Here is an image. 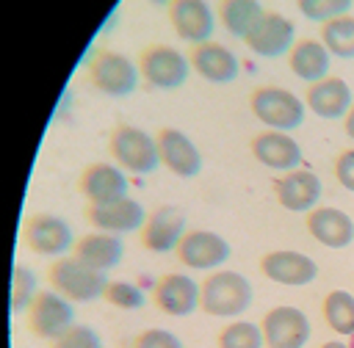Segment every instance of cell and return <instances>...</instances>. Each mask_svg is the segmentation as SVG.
<instances>
[{
  "label": "cell",
  "mask_w": 354,
  "mask_h": 348,
  "mask_svg": "<svg viewBox=\"0 0 354 348\" xmlns=\"http://www.w3.org/2000/svg\"><path fill=\"white\" fill-rule=\"evenodd\" d=\"M252 304V284L238 271H210L199 282V309L213 318H238Z\"/></svg>",
  "instance_id": "obj_1"
},
{
  "label": "cell",
  "mask_w": 354,
  "mask_h": 348,
  "mask_svg": "<svg viewBox=\"0 0 354 348\" xmlns=\"http://www.w3.org/2000/svg\"><path fill=\"white\" fill-rule=\"evenodd\" d=\"M108 155L113 157V163L122 171H133V174H152L160 166L155 135H149L147 130L127 124V122H122L111 130Z\"/></svg>",
  "instance_id": "obj_2"
},
{
  "label": "cell",
  "mask_w": 354,
  "mask_h": 348,
  "mask_svg": "<svg viewBox=\"0 0 354 348\" xmlns=\"http://www.w3.org/2000/svg\"><path fill=\"white\" fill-rule=\"evenodd\" d=\"M47 282H50V290L61 293L66 301L86 304V301L102 298V290L108 284V276L102 271L88 268L77 257L64 254V257H55L53 265L47 268Z\"/></svg>",
  "instance_id": "obj_3"
},
{
  "label": "cell",
  "mask_w": 354,
  "mask_h": 348,
  "mask_svg": "<svg viewBox=\"0 0 354 348\" xmlns=\"http://www.w3.org/2000/svg\"><path fill=\"white\" fill-rule=\"evenodd\" d=\"M249 110L257 122H263L268 130L290 133L301 127L307 105L282 86H257L249 94Z\"/></svg>",
  "instance_id": "obj_4"
},
{
  "label": "cell",
  "mask_w": 354,
  "mask_h": 348,
  "mask_svg": "<svg viewBox=\"0 0 354 348\" xmlns=\"http://www.w3.org/2000/svg\"><path fill=\"white\" fill-rule=\"evenodd\" d=\"M188 55L169 44H147L138 52V75L147 86L160 91H174L188 80Z\"/></svg>",
  "instance_id": "obj_5"
},
{
  "label": "cell",
  "mask_w": 354,
  "mask_h": 348,
  "mask_svg": "<svg viewBox=\"0 0 354 348\" xmlns=\"http://www.w3.org/2000/svg\"><path fill=\"white\" fill-rule=\"evenodd\" d=\"M138 64L116 50H97L88 61V80L108 97H127L138 86Z\"/></svg>",
  "instance_id": "obj_6"
},
{
  "label": "cell",
  "mask_w": 354,
  "mask_h": 348,
  "mask_svg": "<svg viewBox=\"0 0 354 348\" xmlns=\"http://www.w3.org/2000/svg\"><path fill=\"white\" fill-rule=\"evenodd\" d=\"M25 323L33 337L39 340H55L75 323V309L72 301H66L55 290H39L30 307L25 309Z\"/></svg>",
  "instance_id": "obj_7"
},
{
  "label": "cell",
  "mask_w": 354,
  "mask_h": 348,
  "mask_svg": "<svg viewBox=\"0 0 354 348\" xmlns=\"http://www.w3.org/2000/svg\"><path fill=\"white\" fill-rule=\"evenodd\" d=\"M22 243L39 257H64L75 246V238L61 215L33 213L22 224Z\"/></svg>",
  "instance_id": "obj_8"
},
{
  "label": "cell",
  "mask_w": 354,
  "mask_h": 348,
  "mask_svg": "<svg viewBox=\"0 0 354 348\" xmlns=\"http://www.w3.org/2000/svg\"><path fill=\"white\" fill-rule=\"evenodd\" d=\"M180 265L194 271H218L230 260V243L210 229H185L174 249Z\"/></svg>",
  "instance_id": "obj_9"
},
{
  "label": "cell",
  "mask_w": 354,
  "mask_h": 348,
  "mask_svg": "<svg viewBox=\"0 0 354 348\" xmlns=\"http://www.w3.org/2000/svg\"><path fill=\"white\" fill-rule=\"evenodd\" d=\"M263 345L266 348H301L310 340V320L296 307H271L263 320Z\"/></svg>",
  "instance_id": "obj_10"
},
{
  "label": "cell",
  "mask_w": 354,
  "mask_h": 348,
  "mask_svg": "<svg viewBox=\"0 0 354 348\" xmlns=\"http://www.w3.org/2000/svg\"><path fill=\"white\" fill-rule=\"evenodd\" d=\"M243 44L260 58H279L296 44V28L279 11H263L257 25L249 30Z\"/></svg>",
  "instance_id": "obj_11"
},
{
  "label": "cell",
  "mask_w": 354,
  "mask_h": 348,
  "mask_svg": "<svg viewBox=\"0 0 354 348\" xmlns=\"http://www.w3.org/2000/svg\"><path fill=\"white\" fill-rule=\"evenodd\" d=\"M183 235H185V215L174 204H160V207L149 210L144 226L138 229L141 246L155 254L174 251Z\"/></svg>",
  "instance_id": "obj_12"
},
{
  "label": "cell",
  "mask_w": 354,
  "mask_h": 348,
  "mask_svg": "<svg viewBox=\"0 0 354 348\" xmlns=\"http://www.w3.org/2000/svg\"><path fill=\"white\" fill-rule=\"evenodd\" d=\"M155 144H158V157L160 166H166L171 174L191 180L202 171V155L196 149V144L177 127H160L155 133Z\"/></svg>",
  "instance_id": "obj_13"
},
{
  "label": "cell",
  "mask_w": 354,
  "mask_h": 348,
  "mask_svg": "<svg viewBox=\"0 0 354 348\" xmlns=\"http://www.w3.org/2000/svg\"><path fill=\"white\" fill-rule=\"evenodd\" d=\"M127 188H130V182H127L124 171L105 160L88 163L77 177V191L88 204H108V202L124 199Z\"/></svg>",
  "instance_id": "obj_14"
},
{
  "label": "cell",
  "mask_w": 354,
  "mask_h": 348,
  "mask_svg": "<svg viewBox=\"0 0 354 348\" xmlns=\"http://www.w3.org/2000/svg\"><path fill=\"white\" fill-rule=\"evenodd\" d=\"M83 215L97 232H111V235L136 232L147 221V210L141 207V202H136L130 196L108 202V204H86Z\"/></svg>",
  "instance_id": "obj_15"
},
{
  "label": "cell",
  "mask_w": 354,
  "mask_h": 348,
  "mask_svg": "<svg viewBox=\"0 0 354 348\" xmlns=\"http://www.w3.org/2000/svg\"><path fill=\"white\" fill-rule=\"evenodd\" d=\"M260 273L277 284L288 287H301L310 284L318 276V265L313 257L293 251V249H277L260 257Z\"/></svg>",
  "instance_id": "obj_16"
},
{
  "label": "cell",
  "mask_w": 354,
  "mask_h": 348,
  "mask_svg": "<svg viewBox=\"0 0 354 348\" xmlns=\"http://www.w3.org/2000/svg\"><path fill=\"white\" fill-rule=\"evenodd\" d=\"M169 22L174 28V33L194 44L210 41L213 30H216V14L205 0H171L169 3Z\"/></svg>",
  "instance_id": "obj_17"
},
{
  "label": "cell",
  "mask_w": 354,
  "mask_h": 348,
  "mask_svg": "<svg viewBox=\"0 0 354 348\" xmlns=\"http://www.w3.org/2000/svg\"><path fill=\"white\" fill-rule=\"evenodd\" d=\"M271 188H274L279 207L290 213H310L321 199V180L310 168L285 171L271 182Z\"/></svg>",
  "instance_id": "obj_18"
},
{
  "label": "cell",
  "mask_w": 354,
  "mask_h": 348,
  "mask_svg": "<svg viewBox=\"0 0 354 348\" xmlns=\"http://www.w3.org/2000/svg\"><path fill=\"white\" fill-rule=\"evenodd\" d=\"M152 304L171 318H185L199 309V282L188 273H163L152 287Z\"/></svg>",
  "instance_id": "obj_19"
},
{
  "label": "cell",
  "mask_w": 354,
  "mask_h": 348,
  "mask_svg": "<svg viewBox=\"0 0 354 348\" xmlns=\"http://www.w3.org/2000/svg\"><path fill=\"white\" fill-rule=\"evenodd\" d=\"M249 152L257 163H263L266 168H277L282 174L301 166V146L296 144V138H290L288 133H279V130H263V133L252 135Z\"/></svg>",
  "instance_id": "obj_20"
},
{
  "label": "cell",
  "mask_w": 354,
  "mask_h": 348,
  "mask_svg": "<svg viewBox=\"0 0 354 348\" xmlns=\"http://www.w3.org/2000/svg\"><path fill=\"white\" fill-rule=\"evenodd\" d=\"M188 64L207 83H232L238 77V69H241L235 52L230 47L213 41V39L202 41V44H194L191 52H188Z\"/></svg>",
  "instance_id": "obj_21"
},
{
  "label": "cell",
  "mask_w": 354,
  "mask_h": 348,
  "mask_svg": "<svg viewBox=\"0 0 354 348\" xmlns=\"http://www.w3.org/2000/svg\"><path fill=\"white\" fill-rule=\"evenodd\" d=\"M304 105L321 116V119H340L351 110V88L343 77H324L318 83H310L307 91H304Z\"/></svg>",
  "instance_id": "obj_22"
},
{
  "label": "cell",
  "mask_w": 354,
  "mask_h": 348,
  "mask_svg": "<svg viewBox=\"0 0 354 348\" xmlns=\"http://www.w3.org/2000/svg\"><path fill=\"white\" fill-rule=\"evenodd\" d=\"M307 232L329 249H346L354 240V221L337 207H313L304 218Z\"/></svg>",
  "instance_id": "obj_23"
},
{
  "label": "cell",
  "mask_w": 354,
  "mask_h": 348,
  "mask_svg": "<svg viewBox=\"0 0 354 348\" xmlns=\"http://www.w3.org/2000/svg\"><path fill=\"white\" fill-rule=\"evenodd\" d=\"M122 254H124V246H122V238L119 235H111V232H88V235H80L72 246V257H77L80 262H86L88 268L94 271H111L122 262Z\"/></svg>",
  "instance_id": "obj_24"
},
{
  "label": "cell",
  "mask_w": 354,
  "mask_h": 348,
  "mask_svg": "<svg viewBox=\"0 0 354 348\" xmlns=\"http://www.w3.org/2000/svg\"><path fill=\"white\" fill-rule=\"evenodd\" d=\"M288 66L299 80L318 83L329 77V52L321 39H299L288 52Z\"/></svg>",
  "instance_id": "obj_25"
},
{
  "label": "cell",
  "mask_w": 354,
  "mask_h": 348,
  "mask_svg": "<svg viewBox=\"0 0 354 348\" xmlns=\"http://www.w3.org/2000/svg\"><path fill=\"white\" fill-rule=\"evenodd\" d=\"M263 6L257 0H221L218 3V22L224 25V30L235 39H246L249 30L257 25V19L263 17Z\"/></svg>",
  "instance_id": "obj_26"
},
{
  "label": "cell",
  "mask_w": 354,
  "mask_h": 348,
  "mask_svg": "<svg viewBox=\"0 0 354 348\" xmlns=\"http://www.w3.org/2000/svg\"><path fill=\"white\" fill-rule=\"evenodd\" d=\"M321 315L335 334H343V337L354 334V296L351 293H346V290L326 293V298L321 304Z\"/></svg>",
  "instance_id": "obj_27"
},
{
  "label": "cell",
  "mask_w": 354,
  "mask_h": 348,
  "mask_svg": "<svg viewBox=\"0 0 354 348\" xmlns=\"http://www.w3.org/2000/svg\"><path fill=\"white\" fill-rule=\"evenodd\" d=\"M321 44L329 55L337 58H354V17L340 14L329 22H321Z\"/></svg>",
  "instance_id": "obj_28"
},
{
  "label": "cell",
  "mask_w": 354,
  "mask_h": 348,
  "mask_svg": "<svg viewBox=\"0 0 354 348\" xmlns=\"http://www.w3.org/2000/svg\"><path fill=\"white\" fill-rule=\"evenodd\" d=\"M216 348H263V331L252 320H232L216 334Z\"/></svg>",
  "instance_id": "obj_29"
},
{
  "label": "cell",
  "mask_w": 354,
  "mask_h": 348,
  "mask_svg": "<svg viewBox=\"0 0 354 348\" xmlns=\"http://www.w3.org/2000/svg\"><path fill=\"white\" fill-rule=\"evenodd\" d=\"M36 273L28 265H14L11 268V290H8V307L11 312H25L30 301L36 298Z\"/></svg>",
  "instance_id": "obj_30"
},
{
  "label": "cell",
  "mask_w": 354,
  "mask_h": 348,
  "mask_svg": "<svg viewBox=\"0 0 354 348\" xmlns=\"http://www.w3.org/2000/svg\"><path fill=\"white\" fill-rule=\"evenodd\" d=\"M102 301H108L116 309H141L147 296L138 284L124 282V279H108L105 290H102Z\"/></svg>",
  "instance_id": "obj_31"
},
{
  "label": "cell",
  "mask_w": 354,
  "mask_h": 348,
  "mask_svg": "<svg viewBox=\"0 0 354 348\" xmlns=\"http://www.w3.org/2000/svg\"><path fill=\"white\" fill-rule=\"evenodd\" d=\"M299 11L313 22H329L351 11V0H299Z\"/></svg>",
  "instance_id": "obj_32"
},
{
  "label": "cell",
  "mask_w": 354,
  "mask_h": 348,
  "mask_svg": "<svg viewBox=\"0 0 354 348\" xmlns=\"http://www.w3.org/2000/svg\"><path fill=\"white\" fill-rule=\"evenodd\" d=\"M50 348H102L100 334L86 323H72L64 334H58Z\"/></svg>",
  "instance_id": "obj_33"
},
{
  "label": "cell",
  "mask_w": 354,
  "mask_h": 348,
  "mask_svg": "<svg viewBox=\"0 0 354 348\" xmlns=\"http://www.w3.org/2000/svg\"><path fill=\"white\" fill-rule=\"evenodd\" d=\"M130 348H183V342L169 329H144L133 337Z\"/></svg>",
  "instance_id": "obj_34"
},
{
  "label": "cell",
  "mask_w": 354,
  "mask_h": 348,
  "mask_svg": "<svg viewBox=\"0 0 354 348\" xmlns=\"http://www.w3.org/2000/svg\"><path fill=\"white\" fill-rule=\"evenodd\" d=\"M335 177L337 182L354 193V146L351 149H343L337 157H335Z\"/></svg>",
  "instance_id": "obj_35"
},
{
  "label": "cell",
  "mask_w": 354,
  "mask_h": 348,
  "mask_svg": "<svg viewBox=\"0 0 354 348\" xmlns=\"http://www.w3.org/2000/svg\"><path fill=\"white\" fill-rule=\"evenodd\" d=\"M343 130H346V135L354 141V105H351V110L343 116Z\"/></svg>",
  "instance_id": "obj_36"
},
{
  "label": "cell",
  "mask_w": 354,
  "mask_h": 348,
  "mask_svg": "<svg viewBox=\"0 0 354 348\" xmlns=\"http://www.w3.org/2000/svg\"><path fill=\"white\" fill-rule=\"evenodd\" d=\"M318 348H348V345L340 342V340H329V342H324V345H318Z\"/></svg>",
  "instance_id": "obj_37"
},
{
  "label": "cell",
  "mask_w": 354,
  "mask_h": 348,
  "mask_svg": "<svg viewBox=\"0 0 354 348\" xmlns=\"http://www.w3.org/2000/svg\"><path fill=\"white\" fill-rule=\"evenodd\" d=\"M348 348H354V334H351V345H348Z\"/></svg>",
  "instance_id": "obj_38"
}]
</instances>
